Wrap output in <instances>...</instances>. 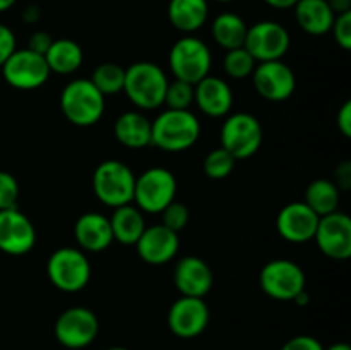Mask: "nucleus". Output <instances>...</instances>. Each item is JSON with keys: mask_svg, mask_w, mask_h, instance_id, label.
Returning a JSON list of instances; mask_svg holds the SVG:
<instances>
[{"mask_svg": "<svg viewBox=\"0 0 351 350\" xmlns=\"http://www.w3.org/2000/svg\"><path fill=\"white\" fill-rule=\"evenodd\" d=\"M201 136V122L191 110L167 108L151 122V144L168 153L194 146Z\"/></svg>", "mask_w": 351, "mask_h": 350, "instance_id": "nucleus-1", "label": "nucleus"}, {"mask_svg": "<svg viewBox=\"0 0 351 350\" xmlns=\"http://www.w3.org/2000/svg\"><path fill=\"white\" fill-rule=\"evenodd\" d=\"M168 78L154 62H136L125 69L123 93L139 110H156L163 105Z\"/></svg>", "mask_w": 351, "mask_h": 350, "instance_id": "nucleus-2", "label": "nucleus"}, {"mask_svg": "<svg viewBox=\"0 0 351 350\" xmlns=\"http://www.w3.org/2000/svg\"><path fill=\"white\" fill-rule=\"evenodd\" d=\"M60 108L65 119L74 126H95L105 113V96L89 79H74L62 89Z\"/></svg>", "mask_w": 351, "mask_h": 350, "instance_id": "nucleus-3", "label": "nucleus"}, {"mask_svg": "<svg viewBox=\"0 0 351 350\" xmlns=\"http://www.w3.org/2000/svg\"><path fill=\"white\" fill-rule=\"evenodd\" d=\"M136 175L129 165L119 160H105L95 168L93 191L95 196L110 208L130 205L134 199Z\"/></svg>", "mask_w": 351, "mask_h": 350, "instance_id": "nucleus-4", "label": "nucleus"}, {"mask_svg": "<svg viewBox=\"0 0 351 350\" xmlns=\"http://www.w3.org/2000/svg\"><path fill=\"white\" fill-rule=\"evenodd\" d=\"M213 57L208 45L195 36H184L173 43L168 55V65L175 79L197 84L201 79L209 75Z\"/></svg>", "mask_w": 351, "mask_h": 350, "instance_id": "nucleus-5", "label": "nucleus"}, {"mask_svg": "<svg viewBox=\"0 0 351 350\" xmlns=\"http://www.w3.org/2000/svg\"><path fill=\"white\" fill-rule=\"evenodd\" d=\"M47 275L55 288L75 294L91 280V263L81 249L60 247L48 257Z\"/></svg>", "mask_w": 351, "mask_h": 350, "instance_id": "nucleus-6", "label": "nucleus"}, {"mask_svg": "<svg viewBox=\"0 0 351 350\" xmlns=\"http://www.w3.org/2000/svg\"><path fill=\"white\" fill-rule=\"evenodd\" d=\"M221 148L235 160H247L259 151L263 144V126L259 119L249 112L232 113L219 130Z\"/></svg>", "mask_w": 351, "mask_h": 350, "instance_id": "nucleus-7", "label": "nucleus"}, {"mask_svg": "<svg viewBox=\"0 0 351 350\" xmlns=\"http://www.w3.org/2000/svg\"><path fill=\"white\" fill-rule=\"evenodd\" d=\"M177 196V178L168 168L153 167L136 177L134 199L143 213H161Z\"/></svg>", "mask_w": 351, "mask_h": 350, "instance_id": "nucleus-8", "label": "nucleus"}, {"mask_svg": "<svg viewBox=\"0 0 351 350\" xmlns=\"http://www.w3.org/2000/svg\"><path fill=\"white\" fill-rule=\"evenodd\" d=\"M99 331V321L95 312L82 305L60 312L53 326L57 342L71 350H81L91 345Z\"/></svg>", "mask_w": 351, "mask_h": 350, "instance_id": "nucleus-9", "label": "nucleus"}, {"mask_svg": "<svg viewBox=\"0 0 351 350\" xmlns=\"http://www.w3.org/2000/svg\"><path fill=\"white\" fill-rule=\"evenodd\" d=\"M290 33L283 24L276 21H259L247 27L243 48L259 64V62L281 60L290 50Z\"/></svg>", "mask_w": 351, "mask_h": 350, "instance_id": "nucleus-10", "label": "nucleus"}, {"mask_svg": "<svg viewBox=\"0 0 351 350\" xmlns=\"http://www.w3.org/2000/svg\"><path fill=\"white\" fill-rule=\"evenodd\" d=\"M259 281L264 294L274 301H293L305 290V273L300 264L283 257L264 264Z\"/></svg>", "mask_w": 351, "mask_h": 350, "instance_id": "nucleus-11", "label": "nucleus"}, {"mask_svg": "<svg viewBox=\"0 0 351 350\" xmlns=\"http://www.w3.org/2000/svg\"><path fill=\"white\" fill-rule=\"evenodd\" d=\"M2 74L7 84L23 91L38 89L50 79V69L43 55L34 54L27 48L14 51L5 64L2 65Z\"/></svg>", "mask_w": 351, "mask_h": 350, "instance_id": "nucleus-12", "label": "nucleus"}, {"mask_svg": "<svg viewBox=\"0 0 351 350\" xmlns=\"http://www.w3.org/2000/svg\"><path fill=\"white\" fill-rule=\"evenodd\" d=\"M319 250L329 259L346 261L351 257V218L346 213L335 211L321 216L314 239Z\"/></svg>", "mask_w": 351, "mask_h": 350, "instance_id": "nucleus-13", "label": "nucleus"}, {"mask_svg": "<svg viewBox=\"0 0 351 350\" xmlns=\"http://www.w3.org/2000/svg\"><path fill=\"white\" fill-rule=\"evenodd\" d=\"M167 325L175 336L184 340L202 335L209 325V307L204 299L185 297L173 302L168 309Z\"/></svg>", "mask_w": 351, "mask_h": 350, "instance_id": "nucleus-14", "label": "nucleus"}, {"mask_svg": "<svg viewBox=\"0 0 351 350\" xmlns=\"http://www.w3.org/2000/svg\"><path fill=\"white\" fill-rule=\"evenodd\" d=\"M250 78L256 91L267 102H285L297 88L295 72L283 60L259 62Z\"/></svg>", "mask_w": 351, "mask_h": 350, "instance_id": "nucleus-15", "label": "nucleus"}, {"mask_svg": "<svg viewBox=\"0 0 351 350\" xmlns=\"http://www.w3.org/2000/svg\"><path fill=\"white\" fill-rule=\"evenodd\" d=\"M36 244L33 222L17 208L0 209V250L10 256L27 254Z\"/></svg>", "mask_w": 351, "mask_h": 350, "instance_id": "nucleus-16", "label": "nucleus"}, {"mask_svg": "<svg viewBox=\"0 0 351 350\" xmlns=\"http://www.w3.org/2000/svg\"><path fill=\"white\" fill-rule=\"evenodd\" d=\"M319 216L304 201L288 202L276 216V230L280 237L291 244H305L314 239Z\"/></svg>", "mask_w": 351, "mask_h": 350, "instance_id": "nucleus-17", "label": "nucleus"}, {"mask_svg": "<svg viewBox=\"0 0 351 350\" xmlns=\"http://www.w3.org/2000/svg\"><path fill=\"white\" fill-rule=\"evenodd\" d=\"M136 249L144 263L160 266L170 263L177 256L180 249V239L177 232L158 223L144 229L143 235L136 242Z\"/></svg>", "mask_w": 351, "mask_h": 350, "instance_id": "nucleus-18", "label": "nucleus"}, {"mask_svg": "<svg viewBox=\"0 0 351 350\" xmlns=\"http://www.w3.org/2000/svg\"><path fill=\"white\" fill-rule=\"evenodd\" d=\"M173 283L185 297L204 299L215 283L209 264L199 256H185L173 268Z\"/></svg>", "mask_w": 351, "mask_h": 350, "instance_id": "nucleus-19", "label": "nucleus"}, {"mask_svg": "<svg viewBox=\"0 0 351 350\" xmlns=\"http://www.w3.org/2000/svg\"><path fill=\"white\" fill-rule=\"evenodd\" d=\"M194 103L204 115L226 117L233 106V91L225 79L209 74L194 84Z\"/></svg>", "mask_w": 351, "mask_h": 350, "instance_id": "nucleus-20", "label": "nucleus"}, {"mask_svg": "<svg viewBox=\"0 0 351 350\" xmlns=\"http://www.w3.org/2000/svg\"><path fill=\"white\" fill-rule=\"evenodd\" d=\"M74 237L79 247L89 253H101L113 242L110 218L98 211L82 213L74 225Z\"/></svg>", "mask_w": 351, "mask_h": 350, "instance_id": "nucleus-21", "label": "nucleus"}, {"mask_svg": "<svg viewBox=\"0 0 351 350\" xmlns=\"http://www.w3.org/2000/svg\"><path fill=\"white\" fill-rule=\"evenodd\" d=\"M113 134L122 146L143 150L151 144V120L139 110L123 112L113 124Z\"/></svg>", "mask_w": 351, "mask_h": 350, "instance_id": "nucleus-22", "label": "nucleus"}, {"mask_svg": "<svg viewBox=\"0 0 351 350\" xmlns=\"http://www.w3.org/2000/svg\"><path fill=\"white\" fill-rule=\"evenodd\" d=\"M293 10L298 26L312 36L328 34L336 17L326 0H298Z\"/></svg>", "mask_w": 351, "mask_h": 350, "instance_id": "nucleus-23", "label": "nucleus"}, {"mask_svg": "<svg viewBox=\"0 0 351 350\" xmlns=\"http://www.w3.org/2000/svg\"><path fill=\"white\" fill-rule=\"evenodd\" d=\"M168 21L182 33H195L209 17L208 0H170L167 9Z\"/></svg>", "mask_w": 351, "mask_h": 350, "instance_id": "nucleus-24", "label": "nucleus"}, {"mask_svg": "<svg viewBox=\"0 0 351 350\" xmlns=\"http://www.w3.org/2000/svg\"><path fill=\"white\" fill-rule=\"evenodd\" d=\"M110 225H112L113 240H119L123 246H136L146 229V220H144V213L130 202V205L113 209Z\"/></svg>", "mask_w": 351, "mask_h": 350, "instance_id": "nucleus-25", "label": "nucleus"}, {"mask_svg": "<svg viewBox=\"0 0 351 350\" xmlns=\"http://www.w3.org/2000/svg\"><path fill=\"white\" fill-rule=\"evenodd\" d=\"M47 60L50 72L55 74L69 75L74 74L84 60V51L77 41L71 38H60V40L51 41L50 48L43 55Z\"/></svg>", "mask_w": 351, "mask_h": 350, "instance_id": "nucleus-26", "label": "nucleus"}, {"mask_svg": "<svg viewBox=\"0 0 351 350\" xmlns=\"http://www.w3.org/2000/svg\"><path fill=\"white\" fill-rule=\"evenodd\" d=\"M247 23L235 12H221L215 17L211 26V34L216 43L226 51L240 48L245 43Z\"/></svg>", "mask_w": 351, "mask_h": 350, "instance_id": "nucleus-27", "label": "nucleus"}, {"mask_svg": "<svg viewBox=\"0 0 351 350\" xmlns=\"http://www.w3.org/2000/svg\"><path fill=\"white\" fill-rule=\"evenodd\" d=\"M339 198L341 191L336 187V184L328 178H315L305 189L304 202L321 218L329 213L338 211Z\"/></svg>", "mask_w": 351, "mask_h": 350, "instance_id": "nucleus-28", "label": "nucleus"}, {"mask_svg": "<svg viewBox=\"0 0 351 350\" xmlns=\"http://www.w3.org/2000/svg\"><path fill=\"white\" fill-rule=\"evenodd\" d=\"M89 81L103 96H113L123 91V81H125V69L120 67L115 62H103L93 72Z\"/></svg>", "mask_w": 351, "mask_h": 350, "instance_id": "nucleus-29", "label": "nucleus"}, {"mask_svg": "<svg viewBox=\"0 0 351 350\" xmlns=\"http://www.w3.org/2000/svg\"><path fill=\"white\" fill-rule=\"evenodd\" d=\"M256 65L257 62L243 47L228 50L225 54V58H223V71L232 79L250 78Z\"/></svg>", "mask_w": 351, "mask_h": 350, "instance_id": "nucleus-30", "label": "nucleus"}, {"mask_svg": "<svg viewBox=\"0 0 351 350\" xmlns=\"http://www.w3.org/2000/svg\"><path fill=\"white\" fill-rule=\"evenodd\" d=\"M235 163V158H233L228 151H225L219 146L206 154L202 168H204V174L208 175L209 178H213V180H223V178H226L228 175H232Z\"/></svg>", "mask_w": 351, "mask_h": 350, "instance_id": "nucleus-31", "label": "nucleus"}, {"mask_svg": "<svg viewBox=\"0 0 351 350\" xmlns=\"http://www.w3.org/2000/svg\"><path fill=\"white\" fill-rule=\"evenodd\" d=\"M194 103V84L173 79V82L168 81L167 91H165L163 105L171 110H189V106Z\"/></svg>", "mask_w": 351, "mask_h": 350, "instance_id": "nucleus-32", "label": "nucleus"}, {"mask_svg": "<svg viewBox=\"0 0 351 350\" xmlns=\"http://www.w3.org/2000/svg\"><path fill=\"white\" fill-rule=\"evenodd\" d=\"M161 225H165L167 229L173 230V232H182L185 226L189 225V220H191V211H189L187 206L184 202L171 201L167 208L161 211Z\"/></svg>", "mask_w": 351, "mask_h": 350, "instance_id": "nucleus-33", "label": "nucleus"}, {"mask_svg": "<svg viewBox=\"0 0 351 350\" xmlns=\"http://www.w3.org/2000/svg\"><path fill=\"white\" fill-rule=\"evenodd\" d=\"M19 201V184L9 172L0 170V209L17 208Z\"/></svg>", "mask_w": 351, "mask_h": 350, "instance_id": "nucleus-34", "label": "nucleus"}, {"mask_svg": "<svg viewBox=\"0 0 351 350\" xmlns=\"http://www.w3.org/2000/svg\"><path fill=\"white\" fill-rule=\"evenodd\" d=\"M329 33H332V38L343 50L348 51L351 48V12L338 14Z\"/></svg>", "mask_w": 351, "mask_h": 350, "instance_id": "nucleus-35", "label": "nucleus"}, {"mask_svg": "<svg viewBox=\"0 0 351 350\" xmlns=\"http://www.w3.org/2000/svg\"><path fill=\"white\" fill-rule=\"evenodd\" d=\"M16 34L5 24H0V67L16 51Z\"/></svg>", "mask_w": 351, "mask_h": 350, "instance_id": "nucleus-36", "label": "nucleus"}, {"mask_svg": "<svg viewBox=\"0 0 351 350\" xmlns=\"http://www.w3.org/2000/svg\"><path fill=\"white\" fill-rule=\"evenodd\" d=\"M281 350H324L322 343L311 335H297L285 342Z\"/></svg>", "mask_w": 351, "mask_h": 350, "instance_id": "nucleus-37", "label": "nucleus"}, {"mask_svg": "<svg viewBox=\"0 0 351 350\" xmlns=\"http://www.w3.org/2000/svg\"><path fill=\"white\" fill-rule=\"evenodd\" d=\"M51 41H53V38H51L50 33H47V31H34L29 36V41H27V50L45 55L48 48H50Z\"/></svg>", "mask_w": 351, "mask_h": 350, "instance_id": "nucleus-38", "label": "nucleus"}, {"mask_svg": "<svg viewBox=\"0 0 351 350\" xmlns=\"http://www.w3.org/2000/svg\"><path fill=\"white\" fill-rule=\"evenodd\" d=\"M332 182H335L336 187H338L339 191H348L351 187V163L348 160L341 161V163L336 167L335 180Z\"/></svg>", "mask_w": 351, "mask_h": 350, "instance_id": "nucleus-39", "label": "nucleus"}, {"mask_svg": "<svg viewBox=\"0 0 351 350\" xmlns=\"http://www.w3.org/2000/svg\"><path fill=\"white\" fill-rule=\"evenodd\" d=\"M336 120H338L339 132H341L345 137H351V102L350 100L343 103Z\"/></svg>", "mask_w": 351, "mask_h": 350, "instance_id": "nucleus-40", "label": "nucleus"}, {"mask_svg": "<svg viewBox=\"0 0 351 350\" xmlns=\"http://www.w3.org/2000/svg\"><path fill=\"white\" fill-rule=\"evenodd\" d=\"M328 5L331 7L332 12L338 16V14L351 12V0H326Z\"/></svg>", "mask_w": 351, "mask_h": 350, "instance_id": "nucleus-41", "label": "nucleus"}, {"mask_svg": "<svg viewBox=\"0 0 351 350\" xmlns=\"http://www.w3.org/2000/svg\"><path fill=\"white\" fill-rule=\"evenodd\" d=\"M23 19L26 21L27 24H34L38 19H40V7L38 5H27L23 12Z\"/></svg>", "mask_w": 351, "mask_h": 350, "instance_id": "nucleus-42", "label": "nucleus"}, {"mask_svg": "<svg viewBox=\"0 0 351 350\" xmlns=\"http://www.w3.org/2000/svg\"><path fill=\"white\" fill-rule=\"evenodd\" d=\"M263 2L267 3L269 7H273V9L285 10V9H293L295 3H297L298 0H263Z\"/></svg>", "mask_w": 351, "mask_h": 350, "instance_id": "nucleus-43", "label": "nucleus"}, {"mask_svg": "<svg viewBox=\"0 0 351 350\" xmlns=\"http://www.w3.org/2000/svg\"><path fill=\"white\" fill-rule=\"evenodd\" d=\"M291 302H295V304L300 305V307H305V305L311 302V295L307 294V290H302L300 294H297V297H295Z\"/></svg>", "mask_w": 351, "mask_h": 350, "instance_id": "nucleus-44", "label": "nucleus"}, {"mask_svg": "<svg viewBox=\"0 0 351 350\" xmlns=\"http://www.w3.org/2000/svg\"><path fill=\"white\" fill-rule=\"evenodd\" d=\"M324 350H351V347L345 342H338V343H332V345L326 347Z\"/></svg>", "mask_w": 351, "mask_h": 350, "instance_id": "nucleus-45", "label": "nucleus"}, {"mask_svg": "<svg viewBox=\"0 0 351 350\" xmlns=\"http://www.w3.org/2000/svg\"><path fill=\"white\" fill-rule=\"evenodd\" d=\"M17 0H0V12H5V10H9L10 7H14V3H16Z\"/></svg>", "mask_w": 351, "mask_h": 350, "instance_id": "nucleus-46", "label": "nucleus"}, {"mask_svg": "<svg viewBox=\"0 0 351 350\" xmlns=\"http://www.w3.org/2000/svg\"><path fill=\"white\" fill-rule=\"evenodd\" d=\"M105 350H130V349H127V347H110V349H105Z\"/></svg>", "mask_w": 351, "mask_h": 350, "instance_id": "nucleus-47", "label": "nucleus"}, {"mask_svg": "<svg viewBox=\"0 0 351 350\" xmlns=\"http://www.w3.org/2000/svg\"><path fill=\"white\" fill-rule=\"evenodd\" d=\"M215 2H219V3H228V2H233V0H215Z\"/></svg>", "mask_w": 351, "mask_h": 350, "instance_id": "nucleus-48", "label": "nucleus"}]
</instances>
